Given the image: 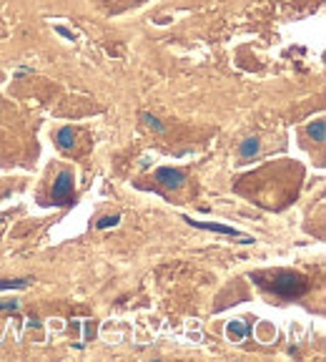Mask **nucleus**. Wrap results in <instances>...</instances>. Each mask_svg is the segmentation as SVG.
Here are the masks:
<instances>
[{
  "instance_id": "nucleus-1",
  "label": "nucleus",
  "mask_w": 326,
  "mask_h": 362,
  "mask_svg": "<svg viewBox=\"0 0 326 362\" xmlns=\"http://www.w3.org/2000/svg\"><path fill=\"white\" fill-rule=\"evenodd\" d=\"M261 287L271 290L278 297H301L304 292L309 290V282L306 277H301L299 272H289V269H278V272H259V274H251Z\"/></svg>"
},
{
  "instance_id": "nucleus-2",
  "label": "nucleus",
  "mask_w": 326,
  "mask_h": 362,
  "mask_svg": "<svg viewBox=\"0 0 326 362\" xmlns=\"http://www.w3.org/2000/svg\"><path fill=\"white\" fill-rule=\"evenodd\" d=\"M156 181L166 189H181L183 186V171L178 169H171V166H163L156 171Z\"/></svg>"
},
{
  "instance_id": "nucleus-3",
  "label": "nucleus",
  "mask_w": 326,
  "mask_h": 362,
  "mask_svg": "<svg viewBox=\"0 0 326 362\" xmlns=\"http://www.w3.org/2000/svg\"><path fill=\"white\" fill-rule=\"evenodd\" d=\"M73 194V174L70 171H61L56 184H53V199L56 202H65Z\"/></svg>"
},
{
  "instance_id": "nucleus-4",
  "label": "nucleus",
  "mask_w": 326,
  "mask_h": 362,
  "mask_svg": "<svg viewBox=\"0 0 326 362\" xmlns=\"http://www.w3.org/2000/svg\"><path fill=\"white\" fill-rule=\"evenodd\" d=\"M183 221H189L196 229H206V231H216V234H226V236H239V239L246 236V234H241L234 226H223V224H213V221H194V219H189V217H183Z\"/></svg>"
},
{
  "instance_id": "nucleus-5",
  "label": "nucleus",
  "mask_w": 326,
  "mask_h": 362,
  "mask_svg": "<svg viewBox=\"0 0 326 362\" xmlns=\"http://www.w3.org/2000/svg\"><path fill=\"white\" fill-rule=\"evenodd\" d=\"M228 335L236 337V340H244V337L251 335V327L246 322H241V319H234V322H228Z\"/></svg>"
},
{
  "instance_id": "nucleus-6",
  "label": "nucleus",
  "mask_w": 326,
  "mask_h": 362,
  "mask_svg": "<svg viewBox=\"0 0 326 362\" xmlns=\"http://www.w3.org/2000/svg\"><path fill=\"white\" fill-rule=\"evenodd\" d=\"M56 141H58V146H61L63 151H68V148H73V144H75V131H73L70 126H65V129H61V131H58Z\"/></svg>"
},
{
  "instance_id": "nucleus-7",
  "label": "nucleus",
  "mask_w": 326,
  "mask_h": 362,
  "mask_svg": "<svg viewBox=\"0 0 326 362\" xmlns=\"http://www.w3.org/2000/svg\"><path fill=\"white\" fill-rule=\"evenodd\" d=\"M309 136L314 139V141H319V144H324L326 141V124L319 118V121H314V124H309Z\"/></svg>"
},
{
  "instance_id": "nucleus-8",
  "label": "nucleus",
  "mask_w": 326,
  "mask_h": 362,
  "mask_svg": "<svg viewBox=\"0 0 326 362\" xmlns=\"http://www.w3.org/2000/svg\"><path fill=\"white\" fill-rule=\"evenodd\" d=\"M239 153L244 156V158H249V156H254V153H259V139H246L241 148H239Z\"/></svg>"
},
{
  "instance_id": "nucleus-9",
  "label": "nucleus",
  "mask_w": 326,
  "mask_h": 362,
  "mask_svg": "<svg viewBox=\"0 0 326 362\" xmlns=\"http://www.w3.org/2000/svg\"><path fill=\"white\" fill-rule=\"evenodd\" d=\"M30 279H0V292L8 290H25Z\"/></svg>"
},
{
  "instance_id": "nucleus-10",
  "label": "nucleus",
  "mask_w": 326,
  "mask_h": 362,
  "mask_svg": "<svg viewBox=\"0 0 326 362\" xmlns=\"http://www.w3.org/2000/svg\"><path fill=\"white\" fill-rule=\"evenodd\" d=\"M143 121H146V124H148L151 129H156L158 134H163V131H166V126H163V124H161V121H158L156 116H151V113H143Z\"/></svg>"
},
{
  "instance_id": "nucleus-11",
  "label": "nucleus",
  "mask_w": 326,
  "mask_h": 362,
  "mask_svg": "<svg viewBox=\"0 0 326 362\" xmlns=\"http://www.w3.org/2000/svg\"><path fill=\"white\" fill-rule=\"evenodd\" d=\"M118 221H121L118 214H113V217H103L101 221H98V229H111V226H116Z\"/></svg>"
},
{
  "instance_id": "nucleus-12",
  "label": "nucleus",
  "mask_w": 326,
  "mask_h": 362,
  "mask_svg": "<svg viewBox=\"0 0 326 362\" xmlns=\"http://www.w3.org/2000/svg\"><path fill=\"white\" fill-rule=\"evenodd\" d=\"M18 302H0V312H15Z\"/></svg>"
},
{
  "instance_id": "nucleus-13",
  "label": "nucleus",
  "mask_w": 326,
  "mask_h": 362,
  "mask_svg": "<svg viewBox=\"0 0 326 362\" xmlns=\"http://www.w3.org/2000/svg\"><path fill=\"white\" fill-rule=\"evenodd\" d=\"M56 30H58V33H61V35H63V38H68V41H73V33H70V30H68V28H61V25H58V28H56Z\"/></svg>"
}]
</instances>
